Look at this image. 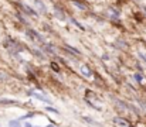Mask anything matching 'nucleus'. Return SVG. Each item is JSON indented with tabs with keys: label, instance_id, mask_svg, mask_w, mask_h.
<instances>
[{
	"label": "nucleus",
	"instance_id": "1",
	"mask_svg": "<svg viewBox=\"0 0 146 127\" xmlns=\"http://www.w3.org/2000/svg\"><path fill=\"white\" fill-rule=\"evenodd\" d=\"M27 36H29L33 41H41V42L44 41V40H43V37H41V36H38V34H37L36 31H33V30H29V31H27Z\"/></svg>",
	"mask_w": 146,
	"mask_h": 127
},
{
	"label": "nucleus",
	"instance_id": "2",
	"mask_svg": "<svg viewBox=\"0 0 146 127\" xmlns=\"http://www.w3.org/2000/svg\"><path fill=\"white\" fill-rule=\"evenodd\" d=\"M80 71H81V74H82L84 76H87V78H90V76L92 75L91 69H90L87 65H81V66H80Z\"/></svg>",
	"mask_w": 146,
	"mask_h": 127
},
{
	"label": "nucleus",
	"instance_id": "3",
	"mask_svg": "<svg viewBox=\"0 0 146 127\" xmlns=\"http://www.w3.org/2000/svg\"><path fill=\"white\" fill-rule=\"evenodd\" d=\"M31 95L36 97V99H38V100H43V102H47V103H51L48 99H46L44 96H41V95H38V93H36V92H31Z\"/></svg>",
	"mask_w": 146,
	"mask_h": 127
},
{
	"label": "nucleus",
	"instance_id": "4",
	"mask_svg": "<svg viewBox=\"0 0 146 127\" xmlns=\"http://www.w3.org/2000/svg\"><path fill=\"white\" fill-rule=\"evenodd\" d=\"M9 127H21V126H20V123H19L17 120H11V122L9 123Z\"/></svg>",
	"mask_w": 146,
	"mask_h": 127
},
{
	"label": "nucleus",
	"instance_id": "5",
	"mask_svg": "<svg viewBox=\"0 0 146 127\" xmlns=\"http://www.w3.org/2000/svg\"><path fill=\"white\" fill-rule=\"evenodd\" d=\"M135 79H136L138 82H142V81H143V78H142L141 74H135Z\"/></svg>",
	"mask_w": 146,
	"mask_h": 127
},
{
	"label": "nucleus",
	"instance_id": "6",
	"mask_svg": "<svg viewBox=\"0 0 146 127\" xmlns=\"http://www.w3.org/2000/svg\"><path fill=\"white\" fill-rule=\"evenodd\" d=\"M47 110L51 112V113H55V114H58V110H55V109H52V107H47Z\"/></svg>",
	"mask_w": 146,
	"mask_h": 127
},
{
	"label": "nucleus",
	"instance_id": "7",
	"mask_svg": "<svg viewBox=\"0 0 146 127\" xmlns=\"http://www.w3.org/2000/svg\"><path fill=\"white\" fill-rule=\"evenodd\" d=\"M24 126H26V127H34V126H31L30 123H24Z\"/></svg>",
	"mask_w": 146,
	"mask_h": 127
}]
</instances>
